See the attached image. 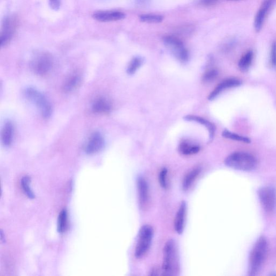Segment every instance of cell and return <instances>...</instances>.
I'll return each instance as SVG.
<instances>
[{
  "mask_svg": "<svg viewBox=\"0 0 276 276\" xmlns=\"http://www.w3.org/2000/svg\"><path fill=\"white\" fill-rule=\"evenodd\" d=\"M180 272V263L178 244L170 239L165 244L163 252L162 273L166 276H177Z\"/></svg>",
  "mask_w": 276,
  "mask_h": 276,
  "instance_id": "6da1fadb",
  "label": "cell"
},
{
  "mask_svg": "<svg viewBox=\"0 0 276 276\" xmlns=\"http://www.w3.org/2000/svg\"><path fill=\"white\" fill-rule=\"evenodd\" d=\"M268 244L266 239L262 237L255 244L249 260V275L256 276L259 273L266 257Z\"/></svg>",
  "mask_w": 276,
  "mask_h": 276,
  "instance_id": "7a4b0ae2",
  "label": "cell"
},
{
  "mask_svg": "<svg viewBox=\"0 0 276 276\" xmlns=\"http://www.w3.org/2000/svg\"><path fill=\"white\" fill-rule=\"evenodd\" d=\"M225 163L228 168L243 171H251L256 168L257 165V160L253 155L241 152L229 155Z\"/></svg>",
  "mask_w": 276,
  "mask_h": 276,
  "instance_id": "3957f363",
  "label": "cell"
},
{
  "mask_svg": "<svg viewBox=\"0 0 276 276\" xmlns=\"http://www.w3.org/2000/svg\"><path fill=\"white\" fill-rule=\"evenodd\" d=\"M153 235V229L150 226L144 225L140 228L134 251L135 258H142L148 253L152 244Z\"/></svg>",
  "mask_w": 276,
  "mask_h": 276,
  "instance_id": "277c9868",
  "label": "cell"
},
{
  "mask_svg": "<svg viewBox=\"0 0 276 276\" xmlns=\"http://www.w3.org/2000/svg\"><path fill=\"white\" fill-rule=\"evenodd\" d=\"M25 96L37 106L44 118H49L52 113L51 104L47 99L38 90L33 87L26 88Z\"/></svg>",
  "mask_w": 276,
  "mask_h": 276,
  "instance_id": "5b68a950",
  "label": "cell"
},
{
  "mask_svg": "<svg viewBox=\"0 0 276 276\" xmlns=\"http://www.w3.org/2000/svg\"><path fill=\"white\" fill-rule=\"evenodd\" d=\"M54 64L53 56L46 52H41L34 57L31 66L36 74L44 75L51 70Z\"/></svg>",
  "mask_w": 276,
  "mask_h": 276,
  "instance_id": "8992f818",
  "label": "cell"
},
{
  "mask_svg": "<svg viewBox=\"0 0 276 276\" xmlns=\"http://www.w3.org/2000/svg\"><path fill=\"white\" fill-rule=\"evenodd\" d=\"M164 42L166 47L182 63H185L189 61L190 57L189 51L180 39L175 36H166L164 39Z\"/></svg>",
  "mask_w": 276,
  "mask_h": 276,
  "instance_id": "52a82bcc",
  "label": "cell"
},
{
  "mask_svg": "<svg viewBox=\"0 0 276 276\" xmlns=\"http://www.w3.org/2000/svg\"><path fill=\"white\" fill-rule=\"evenodd\" d=\"M259 200L264 209L273 212L276 207V192L272 187H264L258 191Z\"/></svg>",
  "mask_w": 276,
  "mask_h": 276,
  "instance_id": "ba28073f",
  "label": "cell"
},
{
  "mask_svg": "<svg viewBox=\"0 0 276 276\" xmlns=\"http://www.w3.org/2000/svg\"><path fill=\"white\" fill-rule=\"evenodd\" d=\"M17 26V20L14 17L8 16L4 18L1 31V46H6L9 43L16 30Z\"/></svg>",
  "mask_w": 276,
  "mask_h": 276,
  "instance_id": "9c48e42d",
  "label": "cell"
},
{
  "mask_svg": "<svg viewBox=\"0 0 276 276\" xmlns=\"http://www.w3.org/2000/svg\"><path fill=\"white\" fill-rule=\"evenodd\" d=\"M139 206L143 211L148 207L149 201V189L148 182L143 176H139L137 181Z\"/></svg>",
  "mask_w": 276,
  "mask_h": 276,
  "instance_id": "30bf717a",
  "label": "cell"
},
{
  "mask_svg": "<svg viewBox=\"0 0 276 276\" xmlns=\"http://www.w3.org/2000/svg\"><path fill=\"white\" fill-rule=\"evenodd\" d=\"M276 0H264L255 17L254 28L257 32L262 29L265 19L271 9L274 6Z\"/></svg>",
  "mask_w": 276,
  "mask_h": 276,
  "instance_id": "8fae6325",
  "label": "cell"
},
{
  "mask_svg": "<svg viewBox=\"0 0 276 276\" xmlns=\"http://www.w3.org/2000/svg\"><path fill=\"white\" fill-rule=\"evenodd\" d=\"M92 17L99 22H107L122 20L126 15L117 10H101L93 13Z\"/></svg>",
  "mask_w": 276,
  "mask_h": 276,
  "instance_id": "7c38bea8",
  "label": "cell"
},
{
  "mask_svg": "<svg viewBox=\"0 0 276 276\" xmlns=\"http://www.w3.org/2000/svg\"><path fill=\"white\" fill-rule=\"evenodd\" d=\"M187 210V206L186 202L185 201H182L176 213L174 222L175 231L179 235L183 233L184 231Z\"/></svg>",
  "mask_w": 276,
  "mask_h": 276,
  "instance_id": "4fadbf2b",
  "label": "cell"
},
{
  "mask_svg": "<svg viewBox=\"0 0 276 276\" xmlns=\"http://www.w3.org/2000/svg\"><path fill=\"white\" fill-rule=\"evenodd\" d=\"M104 139L100 133H93L86 146L85 152L87 154L96 153L103 148Z\"/></svg>",
  "mask_w": 276,
  "mask_h": 276,
  "instance_id": "5bb4252c",
  "label": "cell"
},
{
  "mask_svg": "<svg viewBox=\"0 0 276 276\" xmlns=\"http://www.w3.org/2000/svg\"><path fill=\"white\" fill-rule=\"evenodd\" d=\"M241 84L242 83L240 81L234 79V78L224 80L215 87V90L208 96V100L210 101L214 100L223 90L229 88L237 87L241 85Z\"/></svg>",
  "mask_w": 276,
  "mask_h": 276,
  "instance_id": "9a60e30c",
  "label": "cell"
},
{
  "mask_svg": "<svg viewBox=\"0 0 276 276\" xmlns=\"http://www.w3.org/2000/svg\"><path fill=\"white\" fill-rule=\"evenodd\" d=\"M184 119L185 121L199 123V124L203 125V126H205L208 130V132H209V142L210 141H212L213 137H214L216 130V127L214 125L207 121L206 119L199 116L189 115L185 116Z\"/></svg>",
  "mask_w": 276,
  "mask_h": 276,
  "instance_id": "2e32d148",
  "label": "cell"
},
{
  "mask_svg": "<svg viewBox=\"0 0 276 276\" xmlns=\"http://www.w3.org/2000/svg\"><path fill=\"white\" fill-rule=\"evenodd\" d=\"M201 172V169L197 168L191 170L184 177L182 183V188L184 191H189L194 183L195 180Z\"/></svg>",
  "mask_w": 276,
  "mask_h": 276,
  "instance_id": "e0dca14e",
  "label": "cell"
},
{
  "mask_svg": "<svg viewBox=\"0 0 276 276\" xmlns=\"http://www.w3.org/2000/svg\"><path fill=\"white\" fill-rule=\"evenodd\" d=\"M14 133V127L10 122L5 124L1 133V139L5 147H9L12 144Z\"/></svg>",
  "mask_w": 276,
  "mask_h": 276,
  "instance_id": "ac0fdd59",
  "label": "cell"
},
{
  "mask_svg": "<svg viewBox=\"0 0 276 276\" xmlns=\"http://www.w3.org/2000/svg\"><path fill=\"white\" fill-rule=\"evenodd\" d=\"M92 110L97 113H106L111 110V105L105 98H99L92 105Z\"/></svg>",
  "mask_w": 276,
  "mask_h": 276,
  "instance_id": "d6986e66",
  "label": "cell"
},
{
  "mask_svg": "<svg viewBox=\"0 0 276 276\" xmlns=\"http://www.w3.org/2000/svg\"><path fill=\"white\" fill-rule=\"evenodd\" d=\"M200 148L195 145H192L187 141L181 142L179 147V151L180 153L185 155H190L197 154L199 152Z\"/></svg>",
  "mask_w": 276,
  "mask_h": 276,
  "instance_id": "ffe728a7",
  "label": "cell"
},
{
  "mask_svg": "<svg viewBox=\"0 0 276 276\" xmlns=\"http://www.w3.org/2000/svg\"><path fill=\"white\" fill-rule=\"evenodd\" d=\"M254 57L252 51H249L245 54L239 62L238 66L242 71H247L251 65Z\"/></svg>",
  "mask_w": 276,
  "mask_h": 276,
  "instance_id": "44dd1931",
  "label": "cell"
},
{
  "mask_svg": "<svg viewBox=\"0 0 276 276\" xmlns=\"http://www.w3.org/2000/svg\"><path fill=\"white\" fill-rule=\"evenodd\" d=\"M81 81V77L79 75H74L70 77L67 80L64 87V91L66 92H71L75 89L80 84Z\"/></svg>",
  "mask_w": 276,
  "mask_h": 276,
  "instance_id": "7402d4cb",
  "label": "cell"
},
{
  "mask_svg": "<svg viewBox=\"0 0 276 276\" xmlns=\"http://www.w3.org/2000/svg\"><path fill=\"white\" fill-rule=\"evenodd\" d=\"M67 227V212L65 209L62 210L59 214L57 222V231L60 233L65 232Z\"/></svg>",
  "mask_w": 276,
  "mask_h": 276,
  "instance_id": "603a6c76",
  "label": "cell"
},
{
  "mask_svg": "<svg viewBox=\"0 0 276 276\" xmlns=\"http://www.w3.org/2000/svg\"><path fill=\"white\" fill-rule=\"evenodd\" d=\"M143 64V60L141 57H135L133 58L128 66L127 73L129 75H132L135 74L140 66Z\"/></svg>",
  "mask_w": 276,
  "mask_h": 276,
  "instance_id": "cb8c5ba5",
  "label": "cell"
},
{
  "mask_svg": "<svg viewBox=\"0 0 276 276\" xmlns=\"http://www.w3.org/2000/svg\"><path fill=\"white\" fill-rule=\"evenodd\" d=\"M222 136L224 138L235 140V141L250 143L251 142V139L247 137H244L238 134L233 133L228 130H225L222 133Z\"/></svg>",
  "mask_w": 276,
  "mask_h": 276,
  "instance_id": "d4e9b609",
  "label": "cell"
},
{
  "mask_svg": "<svg viewBox=\"0 0 276 276\" xmlns=\"http://www.w3.org/2000/svg\"><path fill=\"white\" fill-rule=\"evenodd\" d=\"M31 179L28 176H23L21 180V186L24 193L29 199H34L35 195L32 189H30V184Z\"/></svg>",
  "mask_w": 276,
  "mask_h": 276,
  "instance_id": "484cf974",
  "label": "cell"
},
{
  "mask_svg": "<svg viewBox=\"0 0 276 276\" xmlns=\"http://www.w3.org/2000/svg\"><path fill=\"white\" fill-rule=\"evenodd\" d=\"M142 21L149 23H158L163 21L164 17L159 15L144 14L140 17Z\"/></svg>",
  "mask_w": 276,
  "mask_h": 276,
  "instance_id": "4316f807",
  "label": "cell"
},
{
  "mask_svg": "<svg viewBox=\"0 0 276 276\" xmlns=\"http://www.w3.org/2000/svg\"><path fill=\"white\" fill-rule=\"evenodd\" d=\"M159 182L161 188L164 190L169 188L168 170L166 168L161 170L159 174Z\"/></svg>",
  "mask_w": 276,
  "mask_h": 276,
  "instance_id": "83f0119b",
  "label": "cell"
},
{
  "mask_svg": "<svg viewBox=\"0 0 276 276\" xmlns=\"http://www.w3.org/2000/svg\"><path fill=\"white\" fill-rule=\"evenodd\" d=\"M218 76V71L215 69H211L206 71L203 76V81L205 83H210L214 81Z\"/></svg>",
  "mask_w": 276,
  "mask_h": 276,
  "instance_id": "f1b7e54d",
  "label": "cell"
},
{
  "mask_svg": "<svg viewBox=\"0 0 276 276\" xmlns=\"http://www.w3.org/2000/svg\"><path fill=\"white\" fill-rule=\"evenodd\" d=\"M49 4L50 8L56 11L60 8L61 0H49Z\"/></svg>",
  "mask_w": 276,
  "mask_h": 276,
  "instance_id": "f546056e",
  "label": "cell"
},
{
  "mask_svg": "<svg viewBox=\"0 0 276 276\" xmlns=\"http://www.w3.org/2000/svg\"><path fill=\"white\" fill-rule=\"evenodd\" d=\"M271 62L273 65L276 66V42L273 43L271 51Z\"/></svg>",
  "mask_w": 276,
  "mask_h": 276,
  "instance_id": "4dcf8cb0",
  "label": "cell"
},
{
  "mask_svg": "<svg viewBox=\"0 0 276 276\" xmlns=\"http://www.w3.org/2000/svg\"><path fill=\"white\" fill-rule=\"evenodd\" d=\"M219 0H201V3L203 6L208 7L215 4Z\"/></svg>",
  "mask_w": 276,
  "mask_h": 276,
  "instance_id": "1f68e13d",
  "label": "cell"
},
{
  "mask_svg": "<svg viewBox=\"0 0 276 276\" xmlns=\"http://www.w3.org/2000/svg\"><path fill=\"white\" fill-rule=\"evenodd\" d=\"M159 270L157 268H154L150 272V275L151 276H157L159 275Z\"/></svg>",
  "mask_w": 276,
  "mask_h": 276,
  "instance_id": "d6a6232c",
  "label": "cell"
},
{
  "mask_svg": "<svg viewBox=\"0 0 276 276\" xmlns=\"http://www.w3.org/2000/svg\"><path fill=\"white\" fill-rule=\"evenodd\" d=\"M1 240L3 243L6 242V238H5V236H3V233L2 231H1Z\"/></svg>",
  "mask_w": 276,
  "mask_h": 276,
  "instance_id": "836d02e7",
  "label": "cell"
},
{
  "mask_svg": "<svg viewBox=\"0 0 276 276\" xmlns=\"http://www.w3.org/2000/svg\"><path fill=\"white\" fill-rule=\"evenodd\" d=\"M140 4L146 3L148 1V0H138Z\"/></svg>",
  "mask_w": 276,
  "mask_h": 276,
  "instance_id": "e575fe53",
  "label": "cell"
},
{
  "mask_svg": "<svg viewBox=\"0 0 276 276\" xmlns=\"http://www.w3.org/2000/svg\"><path fill=\"white\" fill-rule=\"evenodd\" d=\"M228 1H241V0H228Z\"/></svg>",
  "mask_w": 276,
  "mask_h": 276,
  "instance_id": "d590c367",
  "label": "cell"
}]
</instances>
